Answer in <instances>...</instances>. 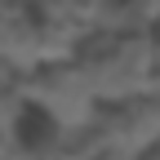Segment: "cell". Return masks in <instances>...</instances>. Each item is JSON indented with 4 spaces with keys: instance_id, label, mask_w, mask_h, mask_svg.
Segmentation results:
<instances>
[{
    "instance_id": "6da1fadb",
    "label": "cell",
    "mask_w": 160,
    "mask_h": 160,
    "mask_svg": "<svg viewBox=\"0 0 160 160\" xmlns=\"http://www.w3.org/2000/svg\"><path fill=\"white\" fill-rule=\"evenodd\" d=\"M67 58L85 76V85L93 89L98 107L156 89L147 36H116V31H102V27H85L76 36V45H71Z\"/></svg>"
},
{
    "instance_id": "7a4b0ae2",
    "label": "cell",
    "mask_w": 160,
    "mask_h": 160,
    "mask_svg": "<svg viewBox=\"0 0 160 160\" xmlns=\"http://www.w3.org/2000/svg\"><path fill=\"white\" fill-rule=\"evenodd\" d=\"M22 98L27 107L49 116L53 125H85L98 116V98L85 85V76L71 67V58H53V62H40L31 71H22Z\"/></svg>"
},
{
    "instance_id": "3957f363",
    "label": "cell",
    "mask_w": 160,
    "mask_h": 160,
    "mask_svg": "<svg viewBox=\"0 0 160 160\" xmlns=\"http://www.w3.org/2000/svg\"><path fill=\"white\" fill-rule=\"evenodd\" d=\"M93 125L102 129V142L111 156H125V160L147 156L151 147H160V89L120 98V102H102Z\"/></svg>"
},
{
    "instance_id": "277c9868",
    "label": "cell",
    "mask_w": 160,
    "mask_h": 160,
    "mask_svg": "<svg viewBox=\"0 0 160 160\" xmlns=\"http://www.w3.org/2000/svg\"><path fill=\"white\" fill-rule=\"evenodd\" d=\"M160 22V0H102L93 13V27L116 36H147Z\"/></svg>"
},
{
    "instance_id": "5b68a950",
    "label": "cell",
    "mask_w": 160,
    "mask_h": 160,
    "mask_svg": "<svg viewBox=\"0 0 160 160\" xmlns=\"http://www.w3.org/2000/svg\"><path fill=\"white\" fill-rule=\"evenodd\" d=\"M147 49H151V71H156V89H160V22L147 31Z\"/></svg>"
}]
</instances>
